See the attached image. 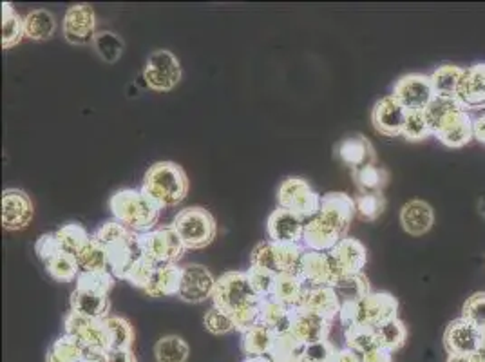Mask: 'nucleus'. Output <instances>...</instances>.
Instances as JSON below:
<instances>
[{"instance_id": "20", "label": "nucleus", "mask_w": 485, "mask_h": 362, "mask_svg": "<svg viewBox=\"0 0 485 362\" xmlns=\"http://www.w3.org/2000/svg\"><path fill=\"white\" fill-rule=\"evenodd\" d=\"M330 259L336 266V272L341 277H350V275H359L362 274L366 261H368V252L366 247L353 238L343 240L334 250L328 252Z\"/></svg>"}, {"instance_id": "4", "label": "nucleus", "mask_w": 485, "mask_h": 362, "mask_svg": "<svg viewBox=\"0 0 485 362\" xmlns=\"http://www.w3.org/2000/svg\"><path fill=\"white\" fill-rule=\"evenodd\" d=\"M141 192L161 210L178 206L189 192V178L174 162H157L143 176Z\"/></svg>"}, {"instance_id": "38", "label": "nucleus", "mask_w": 485, "mask_h": 362, "mask_svg": "<svg viewBox=\"0 0 485 362\" xmlns=\"http://www.w3.org/2000/svg\"><path fill=\"white\" fill-rule=\"evenodd\" d=\"M109 252V272L116 277V279H127V274L131 272L132 265L141 257L138 241L131 243V245H122L116 248L107 250Z\"/></svg>"}, {"instance_id": "9", "label": "nucleus", "mask_w": 485, "mask_h": 362, "mask_svg": "<svg viewBox=\"0 0 485 362\" xmlns=\"http://www.w3.org/2000/svg\"><path fill=\"white\" fill-rule=\"evenodd\" d=\"M304 247L297 243H276V241H261L251 254V266L267 268L279 274H295L299 275L301 259L304 254Z\"/></svg>"}, {"instance_id": "17", "label": "nucleus", "mask_w": 485, "mask_h": 362, "mask_svg": "<svg viewBox=\"0 0 485 362\" xmlns=\"http://www.w3.org/2000/svg\"><path fill=\"white\" fill-rule=\"evenodd\" d=\"M299 277L308 286H336L339 281L330 254L313 250H304L299 266Z\"/></svg>"}, {"instance_id": "43", "label": "nucleus", "mask_w": 485, "mask_h": 362, "mask_svg": "<svg viewBox=\"0 0 485 362\" xmlns=\"http://www.w3.org/2000/svg\"><path fill=\"white\" fill-rule=\"evenodd\" d=\"M80 272H109V252L91 238V243L76 257Z\"/></svg>"}, {"instance_id": "41", "label": "nucleus", "mask_w": 485, "mask_h": 362, "mask_svg": "<svg viewBox=\"0 0 485 362\" xmlns=\"http://www.w3.org/2000/svg\"><path fill=\"white\" fill-rule=\"evenodd\" d=\"M375 337H377V344L387 351H396L400 349L408 341V328L404 324L398 317L380 324L375 330Z\"/></svg>"}, {"instance_id": "58", "label": "nucleus", "mask_w": 485, "mask_h": 362, "mask_svg": "<svg viewBox=\"0 0 485 362\" xmlns=\"http://www.w3.org/2000/svg\"><path fill=\"white\" fill-rule=\"evenodd\" d=\"M362 362H393V357H391V351L380 346H375L370 351L362 353Z\"/></svg>"}, {"instance_id": "16", "label": "nucleus", "mask_w": 485, "mask_h": 362, "mask_svg": "<svg viewBox=\"0 0 485 362\" xmlns=\"http://www.w3.org/2000/svg\"><path fill=\"white\" fill-rule=\"evenodd\" d=\"M35 215L31 198L21 189H6L3 192V227L6 231H24Z\"/></svg>"}, {"instance_id": "11", "label": "nucleus", "mask_w": 485, "mask_h": 362, "mask_svg": "<svg viewBox=\"0 0 485 362\" xmlns=\"http://www.w3.org/2000/svg\"><path fill=\"white\" fill-rule=\"evenodd\" d=\"M143 80L149 89L157 93L173 91L182 80V65L174 53L169 49L154 51L145 63Z\"/></svg>"}, {"instance_id": "3", "label": "nucleus", "mask_w": 485, "mask_h": 362, "mask_svg": "<svg viewBox=\"0 0 485 362\" xmlns=\"http://www.w3.org/2000/svg\"><path fill=\"white\" fill-rule=\"evenodd\" d=\"M431 134L446 147L460 149L472 136V118L455 98H437L426 109Z\"/></svg>"}, {"instance_id": "31", "label": "nucleus", "mask_w": 485, "mask_h": 362, "mask_svg": "<svg viewBox=\"0 0 485 362\" xmlns=\"http://www.w3.org/2000/svg\"><path fill=\"white\" fill-rule=\"evenodd\" d=\"M277 335L267 328L265 324H256L254 328L242 333L241 339V349L247 357H265L272 353V348L276 344Z\"/></svg>"}, {"instance_id": "13", "label": "nucleus", "mask_w": 485, "mask_h": 362, "mask_svg": "<svg viewBox=\"0 0 485 362\" xmlns=\"http://www.w3.org/2000/svg\"><path fill=\"white\" fill-rule=\"evenodd\" d=\"M64 37L72 46H89L97 37V17L91 6L76 4L71 6L62 22Z\"/></svg>"}, {"instance_id": "1", "label": "nucleus", "mask_w": 485, "mask_h": 362, "mask_svg": "<svg viewBox=\"0 0 485 362\" xmlns=\"http://www.w3.org/2000/svg\"><path fill=\"white\" fill-rule=\"evenodd\" d=\"M357 208L346 192H328L320 199L319 212L304 223L302 247L313 252H330L348 238Z\"/></svg>"}, {"instance_id": "51", "label": "nucleus", "mask_w": 485, "mask_h": 362, "mask_svg": "<svg viewBox=\"0 0 485 362\" xmlns=\"http://www.w3.org/2000/svg\"><path fill=\"white\" fill-rule=\"evenodd\" d=\"M247 275L251 279L252 288L256 290V294L261 299H270L274 296V288H276V281H277V274L267 268H260V266H251L247 270Z\"/></svg>"}, {"instance_id": "2", "label": "nucleus", "mask_w": 485, "mask_h": 362, "mask_svg": "<svg viewBox=\"0 0 485 362\" xmlns=\"http://www.w3.org/2000/svg\"><path fill=\"white\" fill-rule=\"evenodd\" d=\"M214 307L226 312L237 332L245 333L261 323L263 299L256 294L247 272H226L216 279Z\"/></svg>"}, {"instance_id": "32", "label": "nucleus", "mask_w": 485, "mask_h": 362, "mask_svg": "<svg viewBox=\"0 0 485 362\" xmlns=\"http://www.w3.org/2000/svg\"><path fill=\"white\" fill-rule=\"evenodd\" d=\"M55 236L58 240L62 252H67L74 257H78L84 252V248L91 243V238H93L82 225H78V223H67L60 227L55 232Z\"/></svg>"}, {"instance_id": "39", "label": "nucleus", "mask_w": 485, "mask_h": 362, "mask_svg": "<svg viewBox=\"0 0 485 362\" xmlns=\"http://www.w3.org/2000/svg\"><path fill=\"white\" fill-rule=\"evenodd\" d=\"M189 353L191 348L180 335L161 337L154 346V355L157 362H187Z\"/></svg>"}, {"instance_id": "50", "label": "nucleus", "mask_w": 485, "mask_h": 362, "mask_svg": "<svg viewBox=\"0 0 485 362\" xmlns=\"http://www.w3.org/2000/svg\"><path fill=\"white\" fill-rule=\"evenodd\" d=\"M402 136L408 141H422L431 136V127L426 111H408Z\"/></svg>"}, {"instance_id": "37", "label": "nucleus", "mask_w": 485, "mask_h": 362, "mask_svg": "<svg viewBox=\"0 0 485 362\" xmlns=\"http://www.w3.org/2000/svg\"><path fill=\"white\" fill-rule=\"evenodd\" d=\"M56 31V21L47 10H35L24 17V35L31 40H49Z\"/></svg>"}, {"instance_id": "35", "label": "nucleus", "mask_w": 485, "mask_h": 362, "mask_svg": "<svg viewBox=\"0 0 485 362\" xmlns=\"http://www.w3.org/2000/svg\"><path fill=\"white\" fill-rule=\"evenodd\" d=\"M93 240L98 241L102 247H106L107 250L122 247V245H131L138 241V234H134L132 231H129L127 227H123L118 222H107L104 225H100L95 234Z\"/></svg>"}, {"instance_id": "10", "label": "nucleus", "mask_w": 485, "mask_h": 362, "mask_svg": "<svg viewBox=\"0 0 485 362\" xmlns=\"http://www.w3.org/2000/svg\"><path fill=\"white\" fill-rule=\"evenodd\" d=\"M322 196L317 194L311 185L302 178H286L277 190V205L295 215L302 222L311 220V217L320 208Z\"/></svg>"}, {"instance_id": "24", "label": "nucleus", "mask_w": 485, "mask_h": 362, "mask_svg": "<svg viewBox=\"0 0 485 362\" xmlns=\"http://www.w3.org/2000/svg\"><path fill=\"white\" fill-rule=\"evenodd\" d=\"M332 330V321L322 319L319 316L313 314H306L301 312L297 308H294V324L290 333L304 346L313 344V342H320V341H328Z\"/></svg>"}, {"instance_id": "18", "label": "nucleus", "mask_w": 485, "mask_h": 362, "mask_svg": "<svg viewBox=\"0 0 485 362\" xmlns=\"http://www.w3.org/2000/svg\"><path fill=\"white\" fill-rule=\"evenodd\" d=\"M341 299L334 286H308L297 310L334 321L341 314Z\"/></svg>"}, {"instance_id": "27", "label": "nucleus", "mask_w": 485, "mask_h": 362, "mask_svg": "<svg viewBox=\"0 0 485 362\" xmlns=\"http://www.w3.org/2000/svg\"><path fill=\"white\" fill-rule=\"evenodd\" d=\"M182 275H183V266H178V265L156 266V270H154V274H152L143 292H145V296L154 298V299L178 296Z\"/></svg>"}, {"instance_id": "59", "label": "nucleus", "mask_w": 485, "mask_h": 362, "mask_svg": "<svg viewBox=\"0 0 485 362\" xmlns=\"http://www.w3.org/2000/svg\"><path fill=\"white\" fill-rule=\"evenodd\" d=\"M104 362H136L131 349H109Z\"/></svg>"}, {"instance_id": "62", "label": "nucleus", "mask_w": 485, "mask_h": 362, "mask_svg": "<svg viewBox=\"0 0 485 362\" xmlns=\"http://www.w3.org/2000/svg\"><path fill=\"white\" fill-rule=\"evenodd\" d=\"M472 136L480 143H485V114L472 120Z\"/></svg>"}, {"instance_id": "53", "label": "nucleus", "mask_w": 485, "mask_h": 362, "mask_svg": "<svg viewBox=\"0 0 485 362\" xmlns=\"http://www.w3.org/2000/svg\"><path fill=\"white\" fill-rule=\"evenodd\" d=\"M462 319L469 321L478 330H485V292H476L465 301Z\"/></svg>"}, {"instance_id": "25", "label": "nucleus", "mask_w": 485, "mask_h": 362, "mask_svg": "<svg viewBox=\"0 0 485 362\" xmlns=\"http://www.w3.org/2000/svg\"><path fill=\"white\" fill-rule=\"evenodd\" d=\"M435 223V212L430 203L412 199L400 210V225L410 236H424Z\"/></svg>"}, {"instance_id": "44", "label": "nucleus", "mask_w": 485, "mask_h": 362, "mask_svg": "<svg viewBox=\"0 0 485 362\" xmlns=\"http://www.w3.org/2000/svg\"><path fill=\"white\" fill-rule=\"evenodd\" d=\"M46 272L58 282H71L76 281V277L80 275V266L74 256L60 252L49 261H46Z\"/></svg>"}, {"instance_id": "64", "label": "nucleus", "mask_w": 485, "mask_h": 362, "mask_svg": "<svg viewBox=\"0 0 485 362\" xmlns=\"http://www.w3.org/2000/svg\"><path fill=\"white\" fill-rule=\"evenodd\" d=\"M481 351H485V330H481Z\"/></svg>"}, {"instance_id": "15", "label": "nucleus", "mask_w": 485, "mask_h": 362, "mask_svg": "<svg viewBox=\"0 0 485 362\" xmlns=\"http://www.w3.org/2000/svg\"><path fill=\"white\" fill-rule=\"evenodd\" d=\"M216 277L203 265H189L183 266L182 284L178 290V298L185 303H203L214 296Z\"/></svg>"}, {"instance_id": "12", "label": "nucleus", "mask_w": 485, "mask_h": 362, "mask_svg": "<svg viewBox=\"0 0 485 362\" xmlns=\"http://www.w3.org/2000/svg\"><path fill=\"white\" fill-rule=\"evenodd\" d=\"M391 97L406 111H426L435 100L431 77L419 75V72L402 77L395 84Z\"/></svg>"}, {"instance_id": "55", "label": "nucleus", "mask_w": 485, "mask_h": 362, "mask_svg": "<svg viewBox=\"0 0 485 362\" xmlns=\"http://www.w3.org/2000/svg\"><path fill=\"white\" fill-rule=\"evenodd\" d=\"M156 270V265H152L149 259H145L143 256L132 265L131 272L127 274V282L134 288H140V290H145V286L149 284L152 274Z\"/></svg>"}, {"instance_id": "63", "label": "nucleus", "mask_w": 485, "mask_h": 362, "mask_svg": "<svg viewBox=\"0 0 485 362\" xmlns=\"http://www.w3.org/2000/svg\"><path fill=\"white\" fill-rule=\"evenodd\" d=\"M245 362H274V360L268 355H265V357H247Z\"/></svg>"}, {"instance_id": "28", "label": "nucleus", "mask_w": 485, "mask_h": 362, "mask_svg": "<svg viewBox=\"0 0 485 362\" xmlns=\"http://www.w3.org/2000/svg\"><path fill=\"white\" fill-rule=\"evenodd\" d=\"M71 312L89 319H107L111 314L109 296L91 292V290L74 288L71 294Z\"/></svg>"}, {"instance_id": "45", "label": "nucleus", "mask_w": 485, "mask_h": 362, "mask_svg": "<svg viewBox=\"0 0 485 362\" xmlns=\"http://www.w3.org/2000/svg\"><path fill=\"white\" fill-rule=\"evenodd\" d=\"M104 321H106V326L109 332L111 349H131V346L134 342V330H132L131 323L120 316H109Z\"/></svg>"}, {"instance_id": "42", "label": "nucleus", "mask_w": 485, "mask_h": 362, "mask_svg": "<svg viewBox=\"0 0 485 362\" xmlns=\"http://www.w3.org/2000/svg\"><path fill=\"white\" fill-rule=\"evenodd\" d=\"M24 19L10 3L3 4V47L12 49L24 38Z\"/></svg>"}, {"instance_id": "46", "label": "nucleus", "mask_w": 485, "mask_h": 362, "mask_svg": "<svg viewBox=\"0 0 485 362\" xmlns=\"http://www.w3.org/2000/svg\"><path fill=\"white\" fill-rule=\"evenodd\" d=\"M93 47L106 63H116L123 55L125 44L113 31H98L93 40Z\"/></svg>"}, {"instance_id": "26", "label": "nucleus", "mask_w": 485, "mask_h": 362, "mask_svg": "<svg viewBox=\"0 0 485 362\" xmlns=\"http://www.w3.org/2000/svg\"><path fill=\"white\" fill-rule=\"evenodd\" d=\"M337 156L343 160V164L352 167V171L377 164V155L371 141L361 134L343 139L337 145Z\"/></svg>"}, {"instance_id": "23", "label": "nucleus", "mask_w": 485, "mask_h": 362, "mask_svg": "<svg viewBox=\"0 0 485 362\" xmlns=\"http://www.w3.org/2000/svg\"><path fill=\"white\" fill-rule=\"evenodd\" d=\"M304 223L299 215L285 210L276 208L267 222V232L270 241L276 243H297L302 245V234H304Z\"/></svg>"}, {"instance_id": "56", "label": "nucleus", "mask_w": 485, "mask_h": 362, "mask_svg": "<svg viewBox=\"0 0 485 362\" xmlns=\"http://www.w3.org/2000/svg\"><path fill=\"white\" fill-rule=\"evenodd\" d=\"M336 355H337V349L334 348L330 341L308 344L304 346V351H302V358H306L308 362H334Z\"/></svg>"}, {"instance_id": "52", "label": "nucleus", "mask_w": 485, "mask_h": 362, "mask_svg": "<svg viewBox=\"0 0 485 362\" xmlns=\"http://www.w3.org/2000/svg\"><path fill=\"white\" fill-rule=\"evenodd\" d=\"M345 341H346V348H352V349L359 351L361 355L370 351L371 348L379 346L377 337H375V330L361 328V326L345 330Z\"/></svg>"}, {"instance_id": "5", "label": "nucleus", "mask_w": 485, "mask_h": 362, "mask_svg": "<svg viewBox=\"0 0 485 362\" xmlns=\"http://www.w3.org/2000/svg\"><path fill=\"white\" fill-rule=\"evenodd\" d=\"M109 208L115 222L122 223L134 234L154 231L161 208L138 189H122L109 199Z\"/></svg>"}, {"instance_id": "14", "label": "nucleus", "mask_w": 485, "mask_h": 362, "mask_svg": "<svg viewBox=\"0 0 485 362\" xmlns=\"http://www.w3.org/2000/svg\"><path fill=\"white\" fill-rule=\"evenodd\" d=\"M65 335H71L72 339L82 342L86 348H97V349H111L109 342V332L104 319H89L84 316H78L74 312H69L65 317Z\"/></svg>"}, {"instance_id": "54", "label": "nucleus", "mask_w": 485, "mask_h": 362, "mask_svg": "<svg viewBox=\"0 0 485 362\" xmlns=\"http://www.w3.org/2000/svg\"><path fill=\"white\" fill-rule=\"evenodd\" d=\"M203 324H205L207 332H210L212 335H225V333L235 330L232 317H230L226 312L219 310L217 307H212V308L205 314Z\"/></svg>"}, {"instance_id": "33", "label": "nucleus", "mask_w": 485, "mask_h": 362, "mask_svg": "<svg viewBox=\"0 0 485 362\" xmlns=\"http://www.w3.org/2000/svg\"><path fill=\"white\" fill-rule=\"evenodd\" d=\"M464 67L442 65L431 75V84L437 98H456Z\"/></svg>"}, {"instance_id": "22", "label": "nucleus", "mask_w": 485, "mask_h": 362, "mask_svg": "<svg viewBox=\"0 0 485 362\" xmlns=\"http://www.w3.org/2000/svg\"><path fill=\"white\" fill-rule=\"evenodd\" d=\"M444 346L449 355H469L481 348V330L465 319L453 321L444 333Z\"/></svg>"}, {"instance_id": "21", "label": "nucleus", "mask_w": 485, "mask_h": 362, "mask_svg": "<svg viewBox=\"0 0 485 362\" xmlns=\"http://www.w3.org/2000/svg\"><path fill=\"white\" fill-rule=\"evenodd\" d=\"M406 114L408 111L389 95L375 104L371 111V122L377 132H380L382 136L395 138L402 136L404 123H406Z\"/></svg>"}, {"instance_id": "49", "label": "nucleus", "mask_w": 485, "mask_h": 362, "mask_svg": "<svg viewBox=\"0 0 485 362\" xmlns=\"http://www.w3.org/2000/svg\"><path fill=\"white\" fill-rule=\"evenodd\" d=\"M355 208L357 217L361 222H375L382 215L386 208V198L384 194H359L355 198Z\"/></svg>"}, {"instance_id": "60", "label": "nucleus", "mask_w": 485, "mask_h": 362, "mask_svg": "<svg viewBox=\"0 0 485 362\" xmlns=\"http://www.w3.org/2000/svg\"><path fill=\"white\" fill-rule=\"evenodd\" d=\"M334 362H362V355L352 348H343L337 351Z\"/></svg>"}, {"instance_id": "40", "label": "nucleus", "mask_w": 485, "mask_h": 362, "mask_svg": "<svg viewBox=\"0 0 485 362\" xmlns=\"http://www.w3.org/2000/svg\"><path fill=\"white\" fill-rule=\"evenodd\" d=\"M352 174L361 194H380L384 187L387 185V178H389L387 171L379 167L377 164L355 169L352 171Z\"/></svg>"}, {"instance_id": "29", "label": "nucleus", "mask_w": 485, "mask_h": 362, "mask_svg": "<svg viewBox=\"0 0 485 362\" xmlns=\"http://www.w3.org/2000/svg\"><path fill=\"white\" fill-rule=\"evenodd\" d=\"M308 284L295 274H279L274 288V296L277 303L288 307V308H297L304 298Z\"/></svg>"}, {"instance_id": "34", "label": "nucleus", "mask_w": 485, "mask_h": 362, "mask_svg": "<svg viewBox=\"0 0 485 362\" xmlns=\"http://www.w3.org/2000/svg\"><path fill=\"white\" fill-rule=\"evenodd\" d=\"M47 362H86V346L64 333L51 344Z\"/></svg>"}, {"instance_id": "47", "label": "nucleus", "mask_w": 485, "mask_h": 362, "mask_svg": "<svg viewBox=\"0 0 485 362\" xmlns=\"http://www.w3.org/2000/svg\"><path fill=\"white\" fill-rule=\"evenodd\" d=\"M115 279L116 277L111 272H80V275L76 277V288L109 296L115 286Z\"/></svg>"}, {"instance_id": "19", "label": "nucleus", "mask_w": 485, "mask_h": 362, "mask_svg": "<svg viewBox=\"0 0 485 362\" xmlns=\"http://www.w3.org/2000/svg\"><path fill=\"white\" fill-rule=\"evenodd\" d=\"M455 100L467 113L485 107V63H476L464 69Z\"/></svg>"}, {"instance_id": "61", "label": "nucleus", "mask_w": 485, "mask_h": 362, "mask_svg": "<svg viewBox=\"0 0 485 362\" xmlns=\"http://www.w3.org/2000/svg\"><path fill=\"white\" fill-rule=\"evenodd\" d=\"M447 362H485V351H476L469 355H449Z\"/></svg>"}, {"instance_id": "30", "label": "nucleus", "mask_w": 485, "mask_h": 362, "mask_svg": "<svg viewBox=\"0 0 485 362\" xmlns=\"http://www.w3.org/2000/svg\"><path fill=\"white\" fill-rule=\"evenodd\" d=\"M261 324L270 328L277 337L286 335L294 324V308H288L276 299H263L261 307Z\"/></svg>"}, {"instance_id": "57", "label": "nucleus", "mask_w": 485, "mask_h": 362, "mask_svg": "<svg viewBox=\"0 0 485 362\" xmlns=\"http://www.w3.org/2000/svg\"><path fill=\"white\" fill-rule=\"evenodd\" d=\"M35 252L44 263L49 261L51 257H55L56 254H60L62 248L58 245V240L55 236V232L53 234H42L35 243Z\"/></svg>"}, {"instance_id": "6", "label": "nucleus", "mask_w": 485, "mask_h": 362, "mask_svg": "<svg viewBox=\"0 0 485 362\" xmlns=\"http://www.w3.org/2000/svg\"><path fill=\"white\" fill-rule=\"evenodd\" d=\"M398 301L387 292H371L359 303H346L341 307L339 321L348 328H370L377 330L380 324L396 317Z\"/></svg>"}, {"instance_id": "36", "label": "nucleus", "mask_w": 485, "mask_h": 362, "mask_svg": "<svg viewBox=\"0 0 485 362\" xmlns=\"http://www.w3.org/2000/svg\"><path fill=\"white\" fill-rule=\"evenodd\" d=\"M334 288H336V292H337L343 305L359 303L361 299H364L366 296L371 294L370 279L364 274L341 277Z\"/></svg>"}, {"instance_id": "8", "label": "nucleus", "mask_w": 485, "mask_h": 362, "mask_svg": "<svg viewBox=\"0 0 485 362\" xmlns=\"http://www.w3.org/2000/svg\"><path fill=\"white\" fill-rule=\"evenodd\" d=\"M138 247L145 259L152 265H178L185 256L187 247L173 227L154 229L145 234H138Z\"/></svg>"}, {"instance_id": "7", "label": "nucleus", "mask_w": 485, "mask_h": 362, "mask_svg": "<svg viewBox=\"0 0 485 362\" xmlns=\"http://www.w3.org/2000/svg\"><path fill=\"white\" fill-rule=\"evenodd\" d=\"M171 227L178 232L187 250H200L208 247L217 234L214 215L203 206H189L180 210Z\"/></svg>"}, {"instance_id": "48", "label": "nucleus", "mask_w": 485, "mask_h": 362, "mask_svg": "<svg viewBox=\"0 0 485 362\" xmlns=\"http://www.w3.org/2000/svg\"><path fill=\"white\" fill-rule=\"evenodd\" d=\"M304 351V344H301L292 333L279 335L268 355L274 362H297Z\"/></svg>"}]
</instances>
